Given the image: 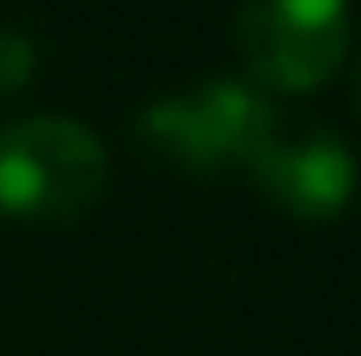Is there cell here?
<instances>
[{
	"mask_svg": "<svg viewBox=\"0 0 361 356\" xmlns=\"http://www.w3.org/2000/svg\"><path fill=\"white\" fill-rule=\"evenodd\" d=\"M110 183V152L68 116H27L0 131V215L68 226L90 215Z\"/></svg>",
	"mask_w": 361,
	"mask_h": 356,
	"instance_id": "obj_1",
	"label": "cell"
},
{
	"mask_svg": "<svg viewBox=\"0 0 361 356\" xmlns=\"http://www.w3.org/2000/svg\"><path fill=\"white\" fill-rule=\"evenodd\" d=\"M278 110L246 79H199L194 90L147 105L136 131L157 163H173L194 178H215L246 168L252 152L278 126Z\"/></svg>",
	"mask_w": 361,
	"mask_h": 356,
	"instance_id": "obj_2",
	"label": "cell"
},
{
	"mask_svg": "<svg viewBox=\"0 0 361 356\" xmlns=\"http://www.w3.org/2000/svg\"><path fill=\"white\" fill-rule=\"evenodd\" d=\"M351 47V0H241L235 53L257 90L314 94Z\"/></svg>",
	"mask_w": 361,
	"mask_h": 356,
	"instance_id": "obj_3",
	"label": "cell"
},
{
	"mask_svg": "<svg viewBox=\"0 0 361 356\" xmlns=\"http://www.w3.org/2000/svg\"><path fill=\"white\" fill-rule=\"evenodd\" d=\"M246 173H252L257 194H262L272 210H283L293 220L341 215L351 204V189H356V163H351V147L341 137H330L319 126L288 131L283 121L252 152Z\"/></svg>",
	"mask_w": 361,
	"mask_h": 356,
	"instance_id": "obj_4",
	"label": "cell"
},
{
	"mask_svg": "<svg viewBox=\"0 0 361 356\" xmlns=\"http://www.w3.org/2000/svg\"><path fill=\"white\" fill-rule=\"evenodd\" d=\"M32 73V47L21 32H0V90H21Z\"/></svg>",
	"mask_w": 361,
	"mask_h": 356,
	"instance_id": "obj_5",
	"label": "cell"
},
{
	"mask_svg": "<svg viewBox=\"0 0 361 356\" xmlns=\"http://www.w3.org/2000/svg\"><path fill=\"white\" fill-rule=\"evenodd\" d=\"M351 100H356V116H361V63H356V79H351Z\"/></svg>",
	"mask_w": 361,
	"mask_h": 356,
	"instance_id": "obj_6",
	"label": "cell"
}]
</instances>
